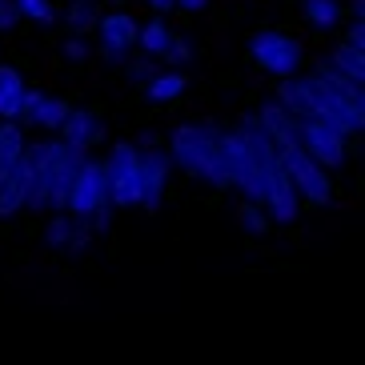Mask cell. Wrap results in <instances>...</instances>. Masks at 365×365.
<instances>
[{
    "mask_svg": "<svg viewBox=\"0 0 365 365\" xmlns=\"http://www.w3.org/2000/svg\"><path fill=\"white\" fill-rule=\"evenodd\" d=\"M189 88V76H185V68H165V73H153V81L145 85V97L153 101V105H169V101H177Z\"/></svg>",
    "mask_w": 365,
    "mask_h": 365,
    "instance_id": "obj_16",
    "label": "cell"
},
{
    "mask_svg": "<svg viewBox=\"0 0 365 365\" xmlns=\"http://www.w3.org/2000/svg\"><path fill=\"white\" fill-rule=\"evenodd\" d=\"M169 36H173V29L165 24V16H153L149 24L137 29V53L149 56V61H161V53L169 48Z\"/></svg>",
    "mask_w": 365,
    "mask_h": 365,
    "instance_id": "obj_17",
    "label": "cell"
},
{
    "mask_svg": "<svg viewBox=\"0 0 365 365\" xmlns=\"http://www.w3.org/2000/svg\"><path fill=\"white\" fill-rule=\"evenodd\" d=\"M277 157H281V165H285V173H289V185H293V193H297L301 205H313V209H329V205L337 201V185H333V173H325L322 165L309 157V153L301 149L297 140L281 145Z\"/></svg>",
    "mask_w": 365,
    "mask_h": 365,
    "instance_id": "obj_4",
    "label": "cell"
},
{
    "mask_svg": "<svg viewBox=\"0 0 365 365\" xmlns=\"http://www.w3.org/2000/svg\"><path fill=\"white\" fill-rule=\"evenodd\" d=\"M16 21H21V12H16V4H12V0H0V33H9V29H16Z\"/></svg>",
    "mask_w": 365,
    "mask_h": 365,
    "instance_id": "obj_26",
    "label": "cell"
},
{
    "mask_svg": "<svg viewBox=\"0 0 365 365\" xmlns=\"http://www.w3.org/2000/svg\"><path fill=\"white\" fill-rule=\"evenodd\" d=\"M105 169V189L113 209H137L140 205V145L117 140L108 157L101 161Z\"/></svg>",
    "mask_w": 365,
    "mask_h": 365,
    "instance_id": "obj_6",
    "label": "cell"
},
{
    "mask_svg": "<svg viewBox=\"0 0 365 365\" xmlns=\"http://www.w3.org/2000/svg\"><path fill=\"white\" fill-rule=\"evenodd\" d=\"M24 93H29V85H24L21 68L16 65H0V120H12V125H16L21 105H24Z\"/></svg>",
    "mask_w": 365,
    "mask_h": 365,
    "instance_id": "obj_15",
    "label": "cell"
},
{
    "mask_svg": "<svg viewBox=\"0 0 365 365\" xmlns=\"http://www.w3.org/2000/svg\"><path fill=\"white\" fill-rule=\"evenodd\" d=\"M173 4H177L181 12H205L209 9V0H173Z\"/></svg>",
    "mask_w": 365,
    "mask_h": 365,
    "instance_id": "obj_28",
    "label": "cell"
},
{
    "mask_svg": "<svg viewBox=\"0 0 365 365\" xmlns=\"http://www.w3.org/2000/svg\"><path fill=\"white\" fill-rule=\"evenodd\" d=\"M12 4H16L21 16H29V21H36V24H53L56 21V9L48 4V0H12Z\"/></svg>",
    "mask_w": 365,
    "mask_h": 365,
    "instance_id": "obj_23",
    "label": "cell"
},
{
    "mask_svg": "<svg viewBox=\"0 0 365 365\" xmlns=\"http://www.w3.org/2000/svg\"><path fill=\"white\" fill-rule=\"evenodd\" d=\"M173 181V161L165 149H140V205L145 213H161V201Z\"/></svg>",
    "mask_w": 365,
    "mask_h": 365,
    "instance_id": "obj_9",
    "label": "cell"
},
{
    "mask_svg": "<svg viewBox=\"0 0 365 365\" xmlns=\"http://www.w3.org/2000/svg\"><path fill=\"white\" fill-rule=\"evenodd\" d=\"M137 16L125 9L117 12H105L97 16V41H101V56L108 65H125L133 53H137Z\"/></svg>",
    "mask_w": 365,
    "mask_h": 365,
    "instance_id": "obj_8",
    "label": "cell"
},
{
    "mask_svg": "<svg viewBox=\"0 0 365 365\" xmlns=\"http://www.w3.org/2000/svg\"><path fill=\"white\" fill-rule=\"evenodd\" d=\"M125 73H129V81H133V85H149L157 68H153V61H149V56H140V61H125Z\"/></svg>",
    "mask_w": 365,
    "mask_h": 365,
    "instance_id": "obj_25",
    "label": "cell"
},
{
    "mask_svg": "<svg viewBox=\"0 0 365 365\" xmlns=\"http://www.w3.org/2000/svg\"><path fill=\"white\" fill-rule=\"evenodd\" d=\"M189 56H193V48H189V41L173 33V36H169V48L161 53V61H165L169 68H185V65H189Z\"/></svg>",
    "mask_w": 365,
    "mask_h": 365,
    "instance_id": "obj_24",
    "label": "cell"
},
{
    "mask_svg": "<svg viewBox=\"0 0 365 365\" xmlns=\"http://www.w3.org/2000/svg\"><path fill=\"white\" fill-rule=\"evenodd\" d=\"M309 76H313V81H317V85H322L341 108H349L354 117H365V85L349 81V76H345L341 68L333 65L329 56H325V61H317V68H313Z\"/></svg>",
    "mask_w": 365,
    "mask_h": 365,
    "instance_id": "obj_12",
    "label": "cell"
},
{
    "mask_svg": "<svg viewBox=\"0 0 365 365\" xmlns=\"http://www.w3.org/2000/svg\"><path fill=\"white\" fill-rule=\"evenodd\" d=\"M56 140H65L68 149L88 157V149H97L105 140V120H101L97 108H68V117L56 129Z\"/></svg>",
    "mask_w": 365,
    "mask_h": 365,
    "instance_id": "obj_11",
    "label": "cell"
},
{
    "mask_svg": "<svg viewBox=\"0 0 365 365\" xmlns=\"http://www.w3.org/2000/svg\"><path fill=\"white\" fill-rule=\"evenodd\" d=\"M41 237H44V245L56 249V253H85L97 233H93L85 221H76V217H68V213H48Z\"/></svg>",
    "mask_w": 365,
    "mask_h": 365,
    "instance_id": "obj_13",
    "label": "cell"
},
{
    "mask_svg": "<svg viewBox=\"0 0 365 365\" xmlns=\"http://www.w3.org/2000/svg\"><path fill=\"white\" fill-rule=\"evenodd\" d=\"M65 24L73 36H85L97 29V9H93V0H73L65 9Z\"/></svg>",
    "mask_w": 365,
    "mask_h": 365,
    "instance_id": "obj_21",
    "label": "cell"
},
{
    "mask_svg": "<svg viewBox=\"0 0 365 365\" xmlns=\"http://www.w3.org/2000/svg\"><path fill=\"white\" fill-rule=\"evenodd\" d=\"M61 53H65L68 61H85V56H88V44H85V36H68Z\"/></svg>",
    "mask_w": 365,
    "mask_h": 365,
    "instance_id": "obj_27",
    "label": "cell"
},
{
    "mask_svg": "<svg viewBox=\"0 0 365 365\" xmlns=\"http://www.w3.org/2000/svg\"><path fill=\"white\" fill-rule=\"evenodd\" d=\"M24 161L33 169V205L36 213H65V197L85 153L68 149L65 140H33L24 145Z\"/></svg>",
    "mask_w": 365,
    "mask_h": 365,
    "instance_id": "obj_1",
    "label": "cell"
},
{
    "mask_svg": "<svg viewBox=\"0 0 365 365\" xmlns=\"http://www.w3.org/2000/svg\"><path fill=\"white\" fill-rule=\"evenodd\" d=\"M68 101L56 97V93H44V88H29L24 93V105H21V117H16V125H33V129H44V133H56L61 129V120L68 117Z\"/></svg>",
    "mask_w": 365,
    "mask_h": 365,
    "instance_id": "obj_10",
    "label": "cell"
},
{
    "mask_svg": "<svg viewBox=\"0 0 365 365\" xmlns=\"http://www.w3.org/2000/svg\"><path fill=\"white\" fill-rule=\"evenodd\" d=\"M297 145L309 153L325 173L345 169V161H349V137L322 117H301L297 120Z\"/></svg>",
    "mask_w": 365,
    "mask_h": 365,
    "instance_id": "obj_7",
    "label": "cell"
},
{
    "mask_svg": "<svg viewBox=\"0 0 365 365\" xmlns=\"http://www.w3.org/2000/svg\"><path fill=\"white\" fill-rule=\"evenodd\" d=\"M237 217H241V225H245L253 237H265L269 229H273V225H269V217H265V209H261V205H253V201L237 205Z\"/></svg>",
    "mask_w": 365,
    "mask_h": 365,
    "instance_id": "obj_22",
    "label": "cell"
},
{
    "mask_svg": "<svg viewBox=\"0 0 365 365\" xmlns=\"http://www.w3.org/2000/svg\"><path fill=\"white\" fill-rule=\"evenodd\" d=\"M301 16H305V24L325 33V29H337L345 21V9L341 0H301Z\"/></svg>",
    "mask_w": 365,
    "mask_h": 365,
    "instance_id": "obj_19",
    "label": "cell"
},
{
    "mask_svg": "<svg viewBox=\"0 0 365 365\" xmlns=\"http://www.w3.org/2000/svg\"><path fill=\"white\" fill-rule=\"evenodd\" d=\"M217 137L221 129L217 125H205V120H185L169 133V161L173 169L189 173L193 181L209 185V189H229L225 173H221V153H217Z\"/></svg>",
    "mask_w": 365,
    "mask_h": 365,
    "instance_id": "obj_2",
    "label": "cell"
},
{
    "mask_svg": "<svg viewBox=\"0 0 365 365\" xmlns=\"http://www.w3.org/2000/svg\"><path fill=\"white\" fill-rule=\"evenodd\" d=\"M65 213L76 217V221H85L93 233H108V225H113V213H117V209L108 205L105 169H101V161H93V157H85V161H81L73 185H68Z\"/></svg>",
    "mask_w": 365,
    "mask_h": 365,
    "instance_id": "obj_3",
    "label": "cell"
},
{
    "mask_svg": "<svg viewBox=\"0 0 365 365\" xmlns=\"http://www.w3.org/2000/svg\"><path fill=\"white\" fill-rule=\"evenodd\" d=\"M333 65L341 68L349 81H357V85H365V48H357V44H337L329 56Z\"/></svg>",
    "mask_w": 365,
    "mask_h": 365,
    "instance_id": "obj_20",
    "label": "cell"
},
{
    "mask_svg": "<svg viewBox=\"0 0 365 365\" xmlns=\"http://www.w3.org/2000/svg\"><path fill=\"white\" fill-rule=\"evenodd\" d=\"M249 61H253L261 73L285 81V76L301 73L305 48H301V41L293 33H285V29H261V33L249 36Z\"/></svg>",
    "mask_w": 365,
    "mask_h": 365,
    "instance_id": "obj_5",
    "label": "cell"
},
{
    "mask_svg": "<svg viewBox=\"0 0 365 365\" xmlns=\"http://www.w3.org/2000/svg\"><path fill=\"white\" fill-rule=\"evenodd\" d=\"M24 129L21 125H12V120H0V177L4 173H12L16 165H21V157H24Z\"/></svg>",
    "mask_w": 365,
    "mask_h": 365,
    "instance_id": "obj_18",
    "label": "cell"
},
{
    "mask_svg": "<svg viewBox=\"0 0 365 365\" xmlns=\"http://www.w3.org/2000/svg\"><path fill=\"white\" fill-rule=\"evenodd\" d=\"M145 4H149V9L157 12V16H165V12H173V9H177L173 0H145Z\"/></svg>",
    "mask_w": 365,
    "mask_h": 365,
    "instance_id": "obj_29",
    "label": "cell"
},
{
    "mask_svg": "<svg viewBox=\"0 0 365 365\" xmlns=\"http://www.w3.org/2000/svg\"><path fill=\"white\" fill-rule=\"evenodd\" d=\"M29 205H33V169H29V161L21 157L16 169L0 177V221L21 217Z\"/></svg>",
    "mask_w": 365,
    "mask_h": 365,
    "instance_id": "obj_14",
    "label": "cell"
}]
</instances>
